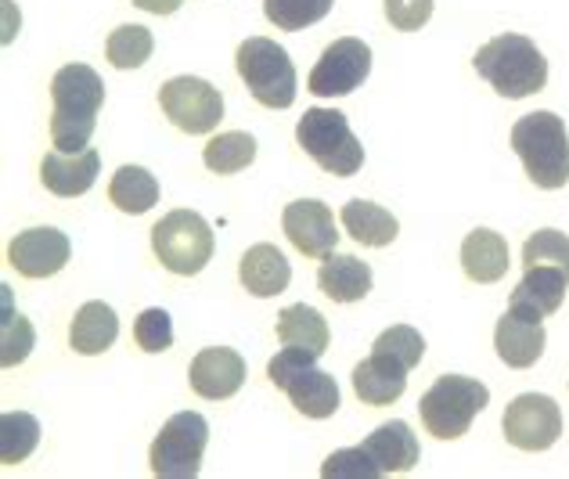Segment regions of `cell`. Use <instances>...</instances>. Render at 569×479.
Here are the masks:
<instances>
[{
  "label": "cell",
  "mask_w": 569,
  "mask_h": 479,
  "mask_svg": "<svg viewBox=\"0 0 569 479\" xmlns=\"http://www.w3.org/2000/svg\"><path fill=\"white\" fill-rule=\"evenodd\" d=\"M51 144L58 152H83V148H91V133L104 104V83L98 72L83 62L62 66L51 80Z\"/></svg>",
  "instance_id": "cell-1"
},
{
  "label": "cell",
  "mask_w": 569,
  "mask_h": 479,
  "mask_svg": "<svg viewBox=\"0 0 569 479\" xmlns=\"http://www.w3.org/2000/svg\"><path fill=\"white\" fill-rule=\"evenodd\" d=\"M472 69L508 101L530 98L537 91H545V83H548V62L541 48H537L530 37H519V33H501L487 40L483 48L476 51Z\"/></svg>",
  "instance_id": "cell-2"
},
{
  "label": "cell",
  "mask_w": 569,
  "mask_h": 479,
  "mask_svg": "<svg viewBox=\"0 0 569 479\" xmlns=\"http://www.w3.org/2000/svg\"><path fill=\"white\" fill-rule=\"evenodd\" d=\"M512 148L527 177L545 191L569 184V133L556 112H527L512 127Z\"/></svg>",
  "instance_id": "cell-3"
},
{
  "label": "cell",
  "mask_w": 569,
  "mask_h": 479,
  "mask_svg": "<svg viewBox=\"0 0 569 479\" xmlns=\"http://www.w3.org/2000/svg\"><path fill=\"white\" fill-rule=\"evenodd\" d=\"M490 403V389L469 379V376H440L432 382L422 400H418V415H422L426 432L437 440H458L472 429L476 415Z\"/></svg>",
  "instance_id": "cell-4"
},
{
  "label": "cell",
  "mask_w": 569,
  "mask_h": 479,
  "mask_svg": "<svg viewBox=\"0 0 569 479\" xmlns=\"http://www.w3.org/2000/svg\"><path fill=\"white\" fill-rule=\"evenodd\" d=\"M296 141L332 177H353L365 167V144L353 138L350 119L339 109H307L296 123Z\"/></svg>",
  "instance_id": "cell-5"
},
{
  "label": "cell",
  "mask_w": 569,
  "mask_h": 479,
  "mask_svg": "<svg viewBox=\"0 0 569 479\" xmlns=\"http://www.w3.org/2000/svg\"><path fill=\"white\" fill-rule=\"evenodd\" d=\"M238 77L263 109H289L296 101V66L271 37H249L234 54Z\"/></svg>",
  "instance_id": "cell-6"
},
{
  "label": "cell",
  "mask_w": 569,
  "mask_h": 479,
  "mask_svg": "<svg viewBox=\"0 0 569 479\" xmlns=\"http://www.w3.org/2000/svg\"><path fill=\"white\" fill-rule=\"evenodd\" d=\"M152 252L170 275L191 278L213 260V228L191 209H173L152 228Z\"/></svg>",
  "instance_id": "cell-7"
},
{
  "label": "cell",
  "mask_w": 569,
  "mask_h": 479,
  "mask_svg": "<svg viewBox=\"0 0 569 479\" xmlns=\"http://www.w3.org/2000/svg\"><path fill=\"white\" fill-rule=\"evenodd\" d=\"M209 443V422L199 411H177L162 432L152 440V472L159 479H194L202 469V455Z\"/></svg>",
  "instance_id": "cell-8"
},
{
  "label": "cell",
  "mask_w": 569,
  "mask_h": 479,
  "mask_svg": "<svg viewBox=\"0 0 569 479\" xmlns=\"http://www.w3.org/2000/svg\"><path fill=\"white\" fill-rule=\"evenodd\" d=\"M159 104L170 123L184 133H213L223 119V94L199 77L167 80L159 87Z\"/></svg>",
  "instance_id": "cell-9"
},
{
  "label": "cell",
  "mask_w": 569,
  "mask_h": 479,
  "mask_svg": "<svg viewBox=\"0 0 569 479\" xmlns=\"http://www.w3.org/2000/svg\"><path fill=\"white\" fill-rule=\"evenodd\" d=\"M501 429L516 451H548L562 437V411L545 393H522L505 408Z\"/></svg>",
  "instance_id": "cell-10"
},
{
  "label": "cell",
  "mask_w": 569,
  "mask_h": 479,
  "mask_svg": "<svg viewBox=\"0 0 569 479\" xmlns=\"http://www.w3.org/2000/svg\"><path fill=\"white\" fill-rule=\"evenodd\" d=\"M368 72H371V48L357 37H342L325 48L307 87H310V94H318V98H342V94H353L357 87L368 80Z\"/></svg>",
  "instance_id": "cell-11"
},
{
  "label": "cell",
  "mask_w": 569,
  "mask_h": 479,
  "mask_svg": "<svg viewBox=\"0 0 569 479\" xmlns=\"http://www.w3.org/2000/svg\"><path fill=\"white\" fill-rule=\"evenodd\" d=\"M281 228H284V238L292 242V249L303 252L310 260H325L328 252H336V242H339L336 213L318 199H299L284 206Z\"/></svg>",
  "instance_id": "cell-12"
},
{
  "label": "cell",
  "mask_w": 569,
  "mask_h": 479,
  "mask_svg": "<svg viewBox=\"0 0 569 479\" xmlns=\"http://www.w3.org/2000/svg\"><path fill=\"white\" fill-rule=\"evenodd\" d=\"M72 257V246L66 231L58 228H29L19 231L8 246V263L19 271L22 278H51L58 275Z\"/></svg>",
  "instance_id": "cell-13"
},
{
  "label": "cell",
  "mask_w": 569,
  "mask_h": 479,
  "mask_svg": "<svg viewBox=\"0 0 569 479\" xmlns=\"http://www.w3.org/2000/svg\"><path fill=\"white\" fill-rule=\"evenodd\" d=\"M188 382L202 400H228L246 382V361L228 347H209L191 361Z\"/></svg>",
  "instance_id": "cell-14"
},
{
  "label": "cell",
  "mask_w": 569,
  "mask_h": 479,
  "mask_svg": "<svg viewBox=\"0 0 569 479\" xmlns=\"http://www.w3.org/2000/svg\"><path fill=\"white\" fill-rule=\"evenodd\" d=\"M101 173V156L94 148H83V152H48L40 159V181L58 199H77L94 188Z\"/></svg>",
  "instance_id": "cell-15"
},
{
  "label": "cell",
  "mask_w": 569,
  "mask_h": 479,
  "mask_svg": "<svg viewBox=\"0 0 569 479\" xmlns=\"http://www.w3.org/2000/svg\"><path fill=\"white\" fill-rule=\"evenodd\" d=\"M408 365L400 357L386 353V350H371L368 361L353 368V393L361 403L371 408H386V403H397L408 389Z\"/></svg>",
  "instance_id": "cell-16"
},
{
  "label": "cell",
  "mask_w": 569,
  "mask_h": 479,
  "mask_svg": "<svg viewBox=\"0 0 569 479\" xmlns=\"http://www.w3.org/2000/svg\"><path fill=\"white\" fill-rule=\"evenodd\" d=\"M566 289H569V278L556 271V267H530L519 286L512 289L508 310H516L530 321H545L562 307Z\"/></svg>",
  "instance_id": "cell-17"
},
{
  "label": "cell",
  "mask_w": 569,
  "mask_h": 479,
  "mask_svg": "<svg viewBox=\"0 0 569 479\" xmlns=\"http://www.w3.org/2000/svg\"><path fill=\"white\" fill-rule=\"evenodd\" d=\"M493 347H498V357L508 368H533L548 347L545 325L522 318L516 310H505V318L493 328Z\"/></svg>",
  "instance_id": "cell-18"
},
{
  "label": "cell",
  "mask_w": 569,
  "mask_h": 479,
  "mask_svg": "<svg viewBox=\"0 0 569 479\" xmlns=\"http://www.w3.org/2000/svg\"><path fill=\"white\" fill-rule=\"evenodd\" d=\"M238 278H242V289H249V296L271 299L278 292L289 289L292 281V267L284 260V252L271 242H260L242 252V263H238Z\"/></svg>",
  "instance_id": "cell-19"
},
{
  "label": "cell",
  "mask_w": 569,
  "mask_h": 479,
  "mask_svg": "<svg viewBox=\"0 0 569 479\" xmlns=\"http://www.w3.org/2000/svg\"><path fill=\"white\" fill-rule=\"evenodd\" d=\"M508 263H512V252L508 242L490 228L469 231L466 242H461V271L476 286H493L508 275Z\"/></svg>",
  "instance_id": "cell-20"
},
{
  "label": "cell",
  "mask_w": 569,
  "mask_h": 479,
  "mask_svg": "<svg viewBox=\"0 0 569 479\" xmlns=\"http://www.w3.org/2000/svg\"><path fill=\"white\" fill-rule=\"evenodd\" d=\"M339 223L357 246H368V249H386L389 242H397L400 234V223L397 217L382 209L379 202H368V199H353L339 209Z\"/></svg>",
  "instance_id": "cell-21"
},
{
  "label": "cell",
  "mask_w": 569,
  "mask_h": 479,
  "mask_svg": "<svg viewBox=\"0 0 569 479\" xmlns=\"http://www.w3.org/2000/svg\"><path fill=\"white\" fill-rule=\"evenodd\" d=\"M318 289L332 303H357L371 292V267L347 252H328L318 271Z\"/></svg>",
  "instance_id": "cell-22"
},
{
  "label": "cell",
  "mask_w": 569,
  "mask_h": 479,
  "mask_svg": "<svg viewBox=\"0 0 569 479\" xmlns=\"http://www.w3.org/2000/svg\"><path fill=\"white\" fill-rule=\"evenodd\" d=\"M365 451L376 458V466L382 469V476H397V472H411L418 461V437L411 432L408 422H386L379 426L371 437L365 440Z\"/></svg>",
  "instance_id": "cell-23"
},
{
  "label": "cell",
  "mask_w": 569,
  "mask_h": 479,
  "mask_svg": "<svg viewBox=\"0 0 569 479\" xmlns=\"http://www.w3.org/2000/svg\"><path fill=\"white\" fill-rule=\"evenodd\" d=\"M119 336V318L109 303H101V299H91V303H83L77 310V318L69 325V347L83 353V357H98L104 353L116 342Z\"/></svg>",
  "instance_id": "cell-24"
},
{
  "label": "cell",
  "mask_w": 569,
  "mask_h": 479,
  "mask_svg": "<svg viewBox=\"0 0 569 479\" xmlns=\"http://www.w3.org/2000/svg\"><path fill=\"white\" fill-rule=\"evenodd\" d=\"M284 393H289L292 408L307 418H332L339 411V386L318 365L307 368L303 376H296L289 386H284Z\"/></svg>",
  "instance_id": "cell-25"
},
{
  "label": "cell",
  "mask_w": 569,
  "mask_h": 479,
  "mask_svg": "<svg viewBox=\"0 0 569 479\" xmlns=\"http://www.w3.org/2000/svg\"><path fill=\"white\" fill-rule=\"evenodd\" d=\"M278 339L281 347H299L310 353L328 350V321L321 310H313L307 303H292L278 313Z\"/></svg>",
  "instance_id": "cell-26"
},
{
  "label": "cell",
  "mask_w": 569,
  "mask_h": 479,
  "mask_svg": "<svg viewBox=\"0 0 569 479\" xmlns=\"http://www.w3.org/2000/svg\"><path fill=\"white\" fill-rule=\"evenodd\" d=\"M109 199L119 213L141 217L159 202V181L144 167H119L109 181Z\"/></svg>",
  "instance_id": "cell-27"
},
{
  "label": "cell",
  "mask_w": 569,
  "mask_h": 479,
  "mask_svg": "<svg viewBox=\"0 0 569 479\" xmlns=\"http://www.w3.org/2000/svg\"><path fill=\"white\" fill-rule=\"evenodd\" d=\"M252 159H257V138H252V133H242V130L217 133V138H209L202 148V162L220 177L246 170Z\"/></svg>",
  "instance_id": "cell-28"
},
{
  "label": "cell",
  "mask_w": 569,
  "mask_h": 479,
  "mask_svg": "<svg viewBox=\"0 0 569 479\" xmlns=\"http://www.w3.org/2000/svg\"><path fill=\"white\" fill-rule=\"evenodd\" d=\"M40 443V422L29 411H4L0 418V461L19 466Z\"/></svg>",
  "instance_id": "cell-29"
},
{
  "label": "cell",
  "mask_w": 569,
  "mask_h": 479,
  "mask_svg": "<svg viewBox=\"0 0 569 479\" xmlns=\"http://www.w3.org/2000/svg\"><path fill=\"white\" fill-rule=\"evenodd\" d=\"M152 48H156L152 29L130 22V26L112 29L109 43H104V54H109L112 69H141L148 58H152Z\"/></svg>",
  "instance_id": "cell-30"
},
{
  "label": "cell",
  "mask_w": 569,
  "mask_h": 479,
  "mask_svg": "<svg viewBox=\"0 0 569 479\" xmlns=\"http://www.w3.org/2000/svg\"><path fill=\"white\" fill-rule=\"evenodd\" d=\"M328 11H332V0H263L267 22L289 29V33H299V29L321 22Z\"/></svg>",
  "instance_id": "cell-31"
},
{
  "label": "cell",
  "mask_w": 569,
  "mask_h": 479,
  "mask_svg": "<svg viewBox=\"0 0 569 479\" xmlns=\"http://www.w3.org/2000/svg\"><path fill=\"white\" fill-rule=\"evenodd\" d=\"M530 267H556L569 278V238L556 228L530 234L522 246V271H530Z\"/></svg>",
  "instance_id": "cell-32"
},
{
  "label": "cell",
  "mask_w": 569,
  "mask_h": 479,
  "mask_svg": "<svg viewBox=\"0 0 569 479\" xmlns=\"http://www.w3.org/2000/svg\"><path fill=\"white\" fill-rule=\"evenodd\" d=\"M33 325H29L22 313H14L11 310V289L4 286V336H0V365L4 368H14V365H22L29 350H33Z\"/></svg>",
  "instance_id": "cell-33"
},
{
  "label": "cell",
  "mask_w": 569,
  "mask_h": 479,
  "mask_svg": "<svg viewBox=\"0 0 569 479\" xmlns=\"http://www.w3.org/2000/svg\"><path fill=\"white\" fill-rule=\"evenodd\" d=\"M325 479H379L382 469L376 466V458L365 451V443L357 447H342V451H332L321 466Z\"/></svg>",
  "instance_id": "cell-34"
},
{
  "label": "cell",
  "mask_w": 569,
  "mask_h": 479,
  "mask_svg": "<svg viewBox=\"0 0 569 479\" xmlns=\"http://www.w3.org/2000/svg\"><path fill=\"white\" fill-rule=\"evenodd\" d=\"M133 339L144 353H167L173 347V325L167 310H144L138 321H133Z\"/></svg>",
  "instance_id": "cell-35"
},
{
  "label": "cell",
  "mask_w": 569,
  "mask_h": 479,
  "mask_svg": "<svg viewBox=\"0 0 569 479\" xmlns=\"http://www.w3.org/2000/svg\"><path fill=\"white\" fill-rule=\"evenodd\" d=\"M371 350H386V353L400 357V361L408 365V368H415L426 357V339L411 325H393V328H386V332L376 339V347H371Z\"/></svg>",
  "instance_id": "cell-36"
},
{
  "label": "cell",
  "mask_w": 569,
  "mask_h": 479,
  "mask_svg": "<svg viewBox=\"0 0 569 479\" xmlns=\"http://www.w3.org/2000/svg\"><path fill=\"white\" fill-rule=\"evenodd\" d=\"M386 19L400 33H415L432 19V0H382Z\"/></svg>",
  "instance_id": "cell-37"
},
{
  "label": "cell",
  "mask_w": 569,
  "mask_h": 479,
  "mask_svg": "<svg viewBox=\"0 0 569 479\" xmlns=\"http://www.w3.org/2000/svg\"><path fill=\"white\" fill-rule=\"evenodd\" d=\"M313 361H318V353L299 350V347H284L278 357H271V365H267V379H271L278 389H284L296 376H303L307 368H313Z\"/></svg>",
  "instance_id": "cell-38"
},
{
  "label": "cell",
  "mask_w": 569,
  "mask_h": 479,
  "mask_svg": "<svg viewBox=\"0 0 569 479\" xmlns=\"http://www.w3.org/2000/svg\"><path fill=\"white\" fill-rule=\"evenodd\" d=\"M141 11H148V14H173L177 8L184 4V0H133Z\"/></svg>",
  "instance_id": "cell-39"
}]
</instances>
